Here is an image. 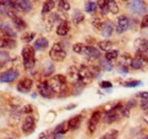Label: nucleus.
<instances>
[{
  "mask_svg": "<svg viewBox=\"0 0 148 139\" xmlns=\"http://www.w3.org/2000/svg\"><path fill=\"white\" fill-rule=\"evenodd\" d=\"M22 58H23V66L26 70L32 69L36 65V50L33 47L26 45L22 50Z\"/></svg>",
  "mask_w": 148,
  "mask_h": 139,
  "instance_id": "nucleus-1",
  "label": "nucleus"
},
{
  "mask_svg": "<svg viewBox=\"0 0 148 139\" xmlns=\"http://www.w3.org/2000/svg\"><path fill=\"white\" fill-rule=\"evenodd\" d=\"M50 86L55 90V93H58L59 96H63V93L67 92V78L63 75H56L54 76L50 82Z\"/></svg>",
  "mask_w": 148,
  "mask_h": 139,
  "instance_id": "nucleus-2",
  "label": "nucleus"
},
{
  "mask_svg": "<svg viewBox=\"0 0 148 139\" xmlns=\"http://www.w3.org/2000/svg\"><path fill=\"white\" fill-rule=\"evenodd\" d=\"M127 10L136 16H143L146 14V5L143 0H129L127 3Z\"/></svg>",
  "mask_w": 148,
  "mask_h": 139,
  "instance_id": "nucleus-3",
  "label": "nucleus"
},
{
  "mask_svg": "<svg viewBox=\"0 0 148 139\" xmlns=\"http://www.w3.org/2000/svg\"><path fill=\"white\" fill-rule=\"evenodd\" d=\"M130 68L133 70H147L148 69V59L145 58L140 53H136L134 58H132Z\"/></svg>",
  "mask_w": 148,
  "mask_h": 139,
  "instance_id": "nucleus-4",
  "label": "nucleus"
},
{
  "mask_svg": "<svg viewBox=\"0 0 148 139\" xmlns=\"http://www.w3.org/2000/svg\"><path fill=\"white\" fill-rule=\"evenodd\" d=\"M49 55H50V59L54 60V61H57V62H60L63 61L65 58H66V50L64 49V47L59 43H56L51 47V50L49 52Z\"/></svg>",
  "mask_w": 148,
  "mask_h": 139,
  "instance_id": "nucleus-5",
  "label": "nucleus"
},
{
  "mask_svg": "<svg viewBox=\"0 0 148 139\" xmlns=\"http://www.w3.org/2000/svg\"><path fill=\"white\" fill-rule=\"evenodd\" d=\"M79 76H80V83H82L83 85H89L95 78L90 67L86 65H82L79 68Z\"/></svg>",
  "mask_w": 148,
  "mask_h": 139,
  "instance_id": "nucleus-6",
  "label": "nucleus"
},
{
  "mask_svg": "<svg viewBox=\"0 0 148 139\" xmlns=\"http://www.w3.org/2000/svg\"><path fill=\"white\" fill-rule=\"evenodd\" d=\"M38 92L39 94L45 99H53L55 95V90L50 86L49 82H41L38 85Z\"/></svg>",
  "mask_w": 148,
  "mask_h": 139,
  "instance_id": "nucleus-7",
  "label": "nucleus"
},
{
  "mask_svg": "<svg viewBox=\"0 0 148 139\" xmlns=\"http://www.w3.org/2000/svg\"><path fill=\"white\" fill-rule=\"evenodd\" d=\"M82 54H84L89 60H99L101 58V54H100V51L95 48V47H91V45H84L83 47V51H82Z\"/></svg>",
  "mask_w": 148,
  "mask_h": 139,
  "instance_id": "nucleus-8",
  "label": "nucleus"
},
{
  "mask_svg": "<svg viewBox=\"0 0 148 139\" xmlns=\"http://www.w3.org/2000/svg\"><path fill=\"white\" fill-rule=\"evenodd\" d=\"M130 19L127 16H120V17L116 19V26H115V30L117 33H123L125 31H128L130 28Z\"/></svg>",
  "mask_w": 148,
  "mask_h": 139,
  "instance_id": "nucleus-9",
  "label": "nucleus"
},
{
  "mask_svg": "<svg viewBox=\"0 0 148 139\" xmlns=\"http://www.w3.org/2000/svg\"><path fill=\"white\" fill-rule=\"evenodd\" d=\"M18 71L16 69H8L0 74V83H12L18 77Z\"/></svg>",
  "mask_w": 148,
  "mask_h": 139,
  "instance_id": "nucleus-10",
  "label": "nucleus"
},
{
  "mask_svg": "<svg viewBox=\"0 0 148 139\" xmlns=\"http://www.w3.org/2000/svg\"><path fill=\"white\" fill-rule=\"evenodd\" d=\"M36 129V119L31 115L26 117L24 119V122L22 124V131L25 134V135H30Z\"/></svg>",
  "mask_w": 148,
  "mask_h": 139,
  "instance_id": "nucleus-11",
  "label": "nucleus"
},
{
  "mask_svg": "<svg viewBox=\"0 0 148 139\" xmlns=\"http://www.w3.org/2000/svg\"><path fill=\"white\" fill-rule=\"evenodd\" d=\"M100 119H101V113L99 111H95L91 114L90 120H89V124H88V130H89L90 134L95 132V130H96L99 121H100Z\"/></svg>",
  "mask_w": 148,
  "mask_h": 139,
  "instance_id": "nucleus-12",
  "label": "nucleus"
},
{
  "mask_svg": "<svg viewBox=\"0 0 148 139\" xmlns=\"http://www.w3.org/2000/svg\"><path fill=\"white\" fill-rule=\"evenodd\" d=\"M16 9L23 13H29L32 9V2L30 0H14Z\"/></svg>",
  "mask_w": 148,
  "mask_h": 139,
  "instance_id": "nucleus-13",
  "label": "nucleus"
},
{
  "mask_svg": "<svg viewBox=\"0 0 148 139\" xmlns=\"http://www.w3.org/2000/svg\"><path fill=\"white\" fill-rule=\"evenodd\" d=\"M32 86H33L32 79H30V78H24V79H22L18 84H17V90L21 92V93L26 94V93H29V92L31 90Z\"/></svg>",
  "mask_w": 148,
  "mask_h": 139,
  "instance_id": "nucleus-14",
  "label": "nucleus"
},
{
  "mask_svg": "<svg viewBox=\"0 0 148 139\" xmlns=\"http://www.w3.org/2000/svg\"><path fill=\"white\" fill-rule=\"evenodd\" d=\"M0 31H1V33L3 34L5 37H9V38H16V32L14 31V28L10 26V25H8V24H6V23H2V24H0Z\"/></svg>",
  "mask_w": 148,
  "mask_h": 139,
  "instance_id": "nucleus-15",
  "label": "nucleus"
},
{
  "mask_svg": "<svg viewBox=\"0 0 148 139\" xmlns=\"http://www.w3.org/2000/svg\"><path fill=\"white\" fill-rule=\"evenodd\" d=\"M69 130H70V128H69L67 122H62L60 124H58L56 127L55 130L53 131L54 132V137H55V139L62 138V136H64Z\"/></svg>",
  "mask_w": 148,
  "mask_h": 139,
  "instance_id": "nucleus-16",
  "label": "nucleus"
},
{
  "mask_svg": "<svg viewBox=\"0 0 148 139\" xmlns=\"http://www.w3.org/2000/svg\"><path fill=\"white\" fill-rule=\"evenodd\" d=\"M67 79L72 83V84H76L80 83V76H79V68L72 66L67 70Z\"/></svg>",
  "mask_w": 148,
  "mask_h": 139,
  "instance_id": "nucleus-17",
  "label": "nucleus"
},
{
  "mask_svg": "<svg viewBox=\"0 0 148 139\" xmlns=\"http://www.w3.org/2000/svg\"><path fill=\"white\" fill-rule=\"evenodd\" d=\"M137 53L143 54L148 59V40H138L137 41Z\"/></svg>",
  "mask_w": 148,
  "mask_h": 139,
  "instance_id": "nucleus-18",
  "label": "nucleus"
},
{
  "mask_svg": "<svg viewBox=\"0 0 148 139\" xmlns=\"http://www.w3.org/2000/svg\"><path fill=\"white\" fill-rule=\"evenodd\" d=\"M69 32H70V24L66 20H62L56 28V33L59 36H65Z\"/></svg>",
  "mask_w": 148,
  "mask_h": 139,
  "instance_id": "nucleus-19",
  "label": "nucleus"
},
{
  "mask_svg": "<svg viewBox=\"0 0 148 139\" xmlns=\"http://www.w3.org/2000/svg\"><path fill=\"white\" fill-rule=\"evenodd\" d=\"M82 118H83L82 114H77V115H75L73 118H71V119L67 121L70 130H75V129H77V128L80 127L81 122H82Z\"/></svg>",
  "mask_w": 148,
  "mask_h": 139,
  "instance_id": "nucleus-20",
  "label": "nucleus"
},
{
  "mask_svg": "<svg viewBox=\"0 0 148 139\" xmlns=\"http://www.w3.org/2000/svg\"><path fill=\"white\" fill-rule=\"evenodd\" d=\"M48 47H49V42H48V40H47L46 37H39V38L36 40V42H34V44H33L34 50H39V51L45 50V49H47Z\"/></svg>",
  "mask_w": 148,
  "mask_h": 139,
  "instance_id": "nucleus-21",
  "label": "nucleus"
},
{
  "mask_svg": "<svg viewBox=\"0 0 148 139\" xmlns=\"http://www.w3.org/2000/svg\"><path fill=\"white\" fill-rule=\"evenodd\" d=\"M113 31H114V27H113V25H112L110 22H104V24H103V26H101V28H100V33L101 35L104 36V37H110L113 33Z\"/></svg>",
  "mask_w": 148,
  "mask_h": 139,
  "instance_id": "nucleus-22",
  "label": "nucleus"
},
{
  "mask_svg": "<svg viewBox=\"0 0 148 139\" xmlns=\"http://www.w3.org/2000/svg\"><path fill=\"white\" fill-rule=\"evenodd\" d=\"M0 48H2V49H14V48H16L15 38H9V37L2 38L0 41Z\"/></svg>",
  "mask_w": 148,
  "mask_h": 139,
  "instance_id": "nucleus-23",
  "label": "nucleus"
},
{
  "mask_svg": "<svg viewBox=\"0 0 148 139\" xmlns=\"http://www.w3.org/2000/svg\"><path fill=\"white\" fill-rule=\"evenodd\" d=\"M12 20H13V24H14V26H15V28L17 31H24L26 28V23H25V20L23 18L15 16V17L12 18Z\"/></svg>",
  "mask_w": 148,
  "mask_h": 139,
  "instance_id": "nucleus-24",
  "label": "nucleus"
},
{
  "mask_svg": "<svg viewBox=\"0 0 148 139\" xmlns=\"http://www.w3.org/2000/svg\"><path fill=\"white\" fill-rule=\"evenodd\" d=\"M99 67H100V69L105 70V71H111V70L113 69V65H112V62L111 61H108L105 57L99 59Z\"/></svg>",
  "mask_w": 148,
  "mask_h": 139,
  "instance_id": "nucleus-25",
  "label": "nucleus"
},
{
  "mask_svg": "<svg viewBox=\"0 0 148 139\" xmlns=\"http://www.w3.org/2000/svg\"><path fill=\"white\" fill-rule=\"evenodd\" d=\"M54 7H55V0H46L42 7V14L43 15L49 14L54 9Z\"/></svg>",
  "mask_w": 148,
  "mask_h": 139,
  "instance_id": "nucleus-26",
  "label": "nucleus"
},
{
  "mask_svg": "<svg viewBox=\"0 0 148 139\" xmlns=\"http://www.w3.org/2000/svg\"><path fill=\"white\" fill-rule=\"evenodd\" d=\"M10 60V54L5 51V50H1L0 51V67H5Z\"/></svg>",
  "mask_w": 148,
  "mask_h": 139,
  "instance_id": "nucleus-27",
  "label": "nucleus"
},
{
  "mask_svg": "<svg viewBox=\"0 0 148 139\" xmlns=\"http://www.w3.org/2000/svg\"><path fill=\"white\" fill-rule=\"evenodd\" d=\"M107 7H108V13L111 14H117L120 8H119V5L116 3L115 0H107Z\"/></svg>",
  "mask_w": 148,
  "mask_h": 139,
  "instance_id": "nucleus-28",
  "label": "nucleus"
},
{
  "mask_svg": "<svg viewBox=\"0 0 148 139\" xmlns=\"http://www.w3.org/2000/svg\"><path fill=\"white\" fill-rule=\"evenodd\" d=\"M58 9L63 13H66L71 9V5L69 0H58Z\"/></svg>",
  "mask_w": 148,
  "mask_h": 139,
  "instance_id": "nucleus-29",
  "label": "nucleus"
},
{
  "mask_svg": "<svg viewBox=\"0 0 148 139\" xmlns=\"http://www.w3.org/2000/svg\"><path fill=\"white\" fill-rule=\"evenodd\" d=\"M54 71H55V67H54L53 63L47 62V63L45 65V68H43V76H45V77L51 76V75L54 74Z\"/></svg>",
  "mask_w": 148,
  "mask_h": 139,
  "instance_id": "nucleus-30",
  "label": "nucleus"
},
{
  "mask_svg": "<svg viewBox=\"0 0 148 139\" xmlns=\"http://www.w3.org/2000/svg\"><path fill=\"white\" fill-rule=\"evenodd\" d=\"M98 47L100 50L103 51H108V50H112V47H113V42L108 41V40H105V41H100L98 43Z\"/></svg>",
  "mask_w": 148,
  "mask_h": 139,
  "instance_id": "nucleus-31",
  "label": "nucleus"
},
{
  "mask_svg": "<svg viewBox=\"0 0 148 139\" xmlns=\"http://www.w3.org/2000/svg\"><path fill=\"white\" fill-rule=\"evenodd\" d=\"M72 19H73L74 24H75V25H77V24H80V23H82V22H83V19H84V15H83L80 10H75V11L73 13Z\"/></svg>",
  "mask_w": 148,
  "mask_h": 139,
  "instance_id": "nucleus-32",
  "label": "nucleus"
},
{
  "mask_svg": "<svg viewBox=\"0 0 148 139\" xmlns=\"http://www.w3.org/2000/svg\"><path fill=\"white\" fill-rule=\"evenodd\" d=\"M105 58L108 60V61H114L119 58V51L117 50H108L105 53Z\"/></svg>",
  "mask_w": 148,
  "mask_h": 139,
  "instance_id": "nucleus-33",
  "label": "nucleus"
},
{
  "mask_svg": "<svg viewBox=\"0 0 148 139\" xmlns=\"http://www.w3.org/2000/svg\"><path fill=\"white\" fill-rule=\"evenodd\" d=\"M97 7H98V5H97L95 1L89 0V1H87V2H86L84 9H86V11H87V13H95V11L97 10Z\"/></svg>",
  "mask_w": 148,
  "mask_h": 139,
  "instance_id": "nucleus-34",
  "label": "nucleus"
},
{
  "mask_svg": "<svg viewBox=\"0 0 148 139\" xmlns=\"http://www.w3.org/2000/svg\"><path fill=\"white\" fill-rule=\"evenodd\" d=\"M59 20H60V19H59V16H58L57 14H51V15L48 17V19H47V26L49 27L48 30H50V27H53L56 23L59 22Z\"/></svg>",
  "mask_w": 148,
  "mask_h": 139,
  "instance_id": "nucleus-35",
  "label": "nucleus"
},
{
  "mask_svg": "<svg viewBox=\"0 0 148 139\" xmlns=\"http://www.w3.org/2000/svg\"><path fill=\"white\" fill-rule=\"evenodd\" d=\"M97 5H98V7H99V9L101 10V13H103L104 15H106V14H108V7H107V0H98V2H97Z\"/></svg>",
  "mask_w": 148,
  "mask_h": 139,
  "instance_id": "nucleus-36",
  "label": "nucleus"
},
{
  "mask_svg": "<svg viewBox=\"0 0 148 139\" xmlns=\"http://www.w3.org/2000/svg\"><path fill=\"white\" fill-rule=\"evenodd\" d=\"M119 136V131L117 130H110L108 132H106L104 136H101L99 139H116Z\"/></svg>",
  "mask_w": 148,
  "mask_h": 139,
  "instance_id": "nucleus-37",
  "label": "nucleus"
},
{
  "mask_svg": "<svg viewBox=\"0 0 148 139\" xmlns=\"http://www.w3.org/2000/svg\"><path fill=\"white\" fill-rule=\"evenodd\" d=\"M39 139H55V137H54V132L50 131V130H46V131H43V132L40 134Z\"/></svg>",
  "mask_w": 148,
  "mask_h": 139,
  "instance_id": "nucleus-38",
  "label": "nucleus"
},
{
  "mask_svg": "<svg viewBox=\"0 0 148 139\" xmlns=\"http://www.w3.org/2000/svg\"><path fill=\"white\" fill-rule=\"evenodd\" d=\"M103 24H104V20H103V19H100V18H98V17L93 18L92 25H93V27H95L97 31H100V28H101Z\"/></svg>",
  "mask_w": 148,
  "mask_h": 139,
  "instance_id": "nucleus-39",
  "label": "nucleus"
},
{
  "mask_svg": "<svg viewBox=\"0 0 148 139\" xmlns=\"http://www.w3.org/2000/svg\"><path fill=\"white\" fill-rule=\"evenodd\" d=\"M34 36H36V33H26L25 35H23V37H22V41L23 42H25V43H30L33 38H34Z\"/></svg>",
  "mask_w": 148,
  "mask_h": 139,
  "instance_id": "nucleus-40",
  "label": "nucleus"
},
{
  "mask_svg": "<svg viewBox=\"0 0 148 139\" xmlns=\"http://www.w3.org/2000/svg\"><path fill=\"white\" fill-rule=\"evenodd\" d=\"M83 47L84 44L82 43H76L73 45V51L75 53H79V54H82V51H83Z\"/></svg>",
  "mask_w": 148,
  "mask_h": 139,
  "instance_id": "nucleus-41",
  "label": "nucleus"
},
{
  "mask_svg": "<svg viewBox=\"0 0 148 139\" xmlns=\"http://www.w3.org/2000/svg\"><path fill=\"white\" fill-rule=\"evenodd\" d=\"M141 85V82L140 80H131V82H127L124 83V86L125 87H137Z\"/></svg>",
  "mask_w": 148,
  "mask_h": 139,
  "instance_id": "nucleus-42",
  "label": "nucleus"
},
{
  "mask_svg": "<svg viewBox=\"0 0 148 139\" xmlns=\"http://www.w3.org/2000/svg\"><path fill=\"white\" fill-rule=\"evenodd\" d=\"M117 70H119L120 74L125 75V74H128V71H129V67H128V66H124V65H119V63H117Z\"/></svg>",
  "mask_w": 148,
  "mask_h": 139,
  "instance_id": "nucleus-43",
  "label": "nucleus"
},
{
  "mask_svg": "<svg viewBox=\"0 0 148 139\" xmlns=\"http://www.w3.org/2000/svg\"><path fill=\"white\" fill-rule=\"evenodd\" d=\"M140 26H141V28H147L148 27V14H145V15L143 16Z\"/></svg>",
  "mask_w": 148,
  "mask_h": 139,
  "instance_id": "nucleus-44",
  "label": "nucleus"
},
{
  "mask_svg": "<svg viewBox=\"0 0 148 139\" xmlns=\"http://www.w3.org/2000/svg\"><path fill=\"white\" fill-rule=\"evenodd\" d=\"M7 13H8V7L0 1V14L1 15H7Z\"/></svg>",
  "mask_w": 148,
  "mask_h": 139,
  "instance_id": "nucleus-45",
  "label": "nucleus"
},
{
  "mask_svg": "<svg viewBox=\"0 0 148 139\" xmlns=\"http://www.w3.org/2000/svg\"><path fill=\"white\" fill-rule=\"evenodd\" d=\"M32 111H33V107H32V105L30 104L23 106V109H22V113H31Z\"/></svg>",
  "mask_w": 148,
  "mask_h": 139,
  "instance_id": "nucleus-46",
  "label": "nucleus"
},
{
  "mask_svg": "<svg viewBox=\"0 0 148 139\" xmlns=\"http://www.w3.org/2000/svg\"><path fill=\"white\" fill-rule=\"evenodd\" d=\"M140 107H141V110H144V111L148 110V99L141 100V102H140Z\"/></svg>",
  "mask_w": 148,
  "mask_h": 139,
  "instance_id": "nucleus-47",
  "label": "nucleus"
},
{
  "mask_svg": "<svg viewBox=\"0 0 148 139\" xmlns=\"http://www.w3.org/2000/svg\"><path fill=\"white\" fill-rule=\"evenodd\" d=\"M137 96H138V97H140L141 100H144V99H148V92H140V93H138V94H137Z\"/></svg>",
  "mask_w": 148,
  "mask_h": 139,
  "instance_id": "nucleus-48",
  "label": "nucleus"
},
{
  "mask_svg": "<svg viewBox=\"0 0 148 139\" xmlns=\"http://www.w3.org/2000/svg\"><path fill=\"white\" fill-rule=\"evenodd\" d=\"M100 87H103V88H111L112 84L110 82H101L100 83Z\"/></svg>",
  "mask_w": 148,
  "mask_h": 139,
  "instance_id": "nucleus-49",
  "label": "nucleus"
},
{
  "mask_svg": "<svg viewBox=\"0 0 148 139\" xmlns=\"http://www.w3.org/2000/svg\"><path fill=\"white\" fill-rule=\"evenodd\" d=\"M144 121L148 123V110H146L145 113H144Z\"/></svg>",
  "mask_w": 148,
  "mask_h": 139,
  "instance_id": "nucleus-50",
  "label": "nucleus"
},
{
  "mask_svg": "<svg viewBox=\"0 0 148 139\" xmlns=\"http://www.w3.org/2000/svg\"><path fill=\"white\" fill-rule=\"evenodd\" d=\"M141 139H148V136H145V137H143Z\"/></svg>",
  "mask_w": 148,
  "mask_h": 139,
  "instance_id": "nucleus-51",
  "label": "nucleus"
},
{
  "mask_svg": "<svg viewBox=\"0 0 148 139\" xmlns=\"http://www.w3.org/2000/svg\"><path fill=\"white\" fill-rule=\"evenodd\" d=\"M122 1H128V0H122Z\"/></svg>",
  "mask_w": 148,
  "mask_h": 139,
  "instance_id": "nucleus-52",
  "label": "nucleus"
},
{
  "mask_svg": "<svg viewBox=\"0 0 148 139\" xmlns=\"http://www.w3.org/2000/svg\"><path fill=\"white\" fill-rule=\"evenodd\" d=\"M34 1H38V0H34Z\"/></svg>",
  "mask_w": 148,
  "mask_h": 139,
  "instance_id": "nucleus-53",
  "label": "nucleus"
},
{
  "mask_svg": "<svg viewBox=\"0 0 148 139\" xmlns=\"http://www.w3.org/2000/svg\"><path fill=\"white\" fill-rule=\"evenodd\" d=\"M0 41H1V38H0Z\"/></svg>",
  "mask_w": 148,
  "mask_h": 139,
  "instance_id": "nucleus-54",
  "label": "nucleus"
}]
</instances>
